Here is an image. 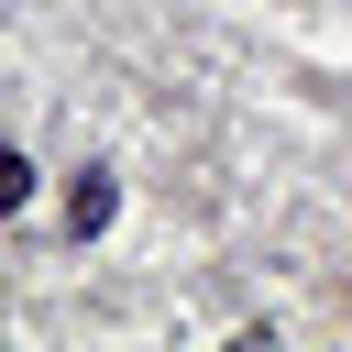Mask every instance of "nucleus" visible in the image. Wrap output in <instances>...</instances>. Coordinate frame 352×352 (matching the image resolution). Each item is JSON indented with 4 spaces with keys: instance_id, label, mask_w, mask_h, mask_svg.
<instances>
[{
    "instance_id": "obj_1",
    "label": "nucleus",
    "mask_w": 352,
    "mask_h": 352,
    "mask_svg": "<svg viewBox=\"0 0 352 352\" xmlns=\"http://www.w3.org/2000/svg\"><path fill=\"white\" fill-rule=\"evenodd\" d=\"M110 209H121V187H110L99 165H88V176L66 187V231H77V242H88V231H110Z\"/></svg>"
},
{
    "instance_id": "obj_2",
    "label": "nucleus",
    "mask_w": 352,
    "mask_h": 352,
    "mask_svg": "<svg viewBox=\"0 0 352 352\" xmlns=\"http://www.w3.org/2000/svg\"><path fill=\"white\" fill-rule=\"evenodd\" d=\"M22 198H33V165H22V154H11V143H0V220H11V209H22Z\"/></svg>"
}]
</instances>
